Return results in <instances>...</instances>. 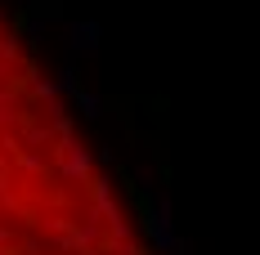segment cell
Segmentation results:
<instances>
[{
  "label": "cell",
  "mask_w": 260,
  "mask_h": 255,
  "mask_svg": "<svg viewBox=\"0 0 260 255\" xmlns=\"http://www.w3.org/2000/svg\"><path fill=\"white\" fill-rule=\"evenodd\" d=\"M63 175H68V179H85V175H90V157H85V148L63 143Z\"/></svg>",
  "instance_id": "2"
},
{
  "label": "cell",
  "mask_w": 260,
  "mask_h": 255,
  "mask_svg": "<svg viewBox=\"0 0 260 255\" xmlns=\"http://www.w3.org/2000/svg\"><path fill=\"white\" fill-rule=\"evenodd\" d=\"M72 99H77V107H81V117H99L104 112V99H94V94H85V90H72Z\"/></svg>",
  "instance_id": "3"
},
{
  "label": "cell",
  "mask_w": 260,
  "mask_h": 255,
  "mask_svg": "<svg viewBox=\"0 0 260 255\" xmlns=\"http://www.w3.org/2000/svg\"><path fill=\"white\" fill-rule=\"evenodd\" d=\"M99 36H104V27H99V23H72V27H68V41H72V50H81V54L99 50Z\"/></svg>",
  "instance_id": "1"
}]
</instances>
